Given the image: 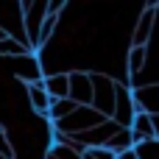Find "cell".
I'll use <instances>...</instances> for the list:
<instances>
[{"instance_id": "11", "label": "cell", "mask_w": 159, "mask_h": 159, "mask_svg": "<svg viewBox=\"0 0 159 159\" xmlns=\"http://www.w3.org/2000/svg\"><path fill=\"white\" fill-rule=\"evenodd\" d=\"M129 131H131L134 145H140V143H151V140H154V123H151V117H148V115H143V112H137V115H134V120H131Z\"/></svg>"}, {"instance_id": "4", "label": "cell", "mask_w": 159, "mask_h": 159, "mask_svg": "<svg viewBox=\"0 0 159 159\" xmlns=\"http://www.w3.org/2000/svg\"><path fill=\"white\" fill-rule=\"evenodd\" d=\"M20 8H22V28H25V39H28V45H31V50H34L36 34H39V28H42L45 14H48V3H42V0H31V3H20Z\"/></svg>"}, {"instance_id": "18", "label": "cell", "mask_w": 159, "mask_h": 159, "mask_svg": "<svg viewBox=\"0 0 159 159\" xmlns=\"http://www.w3.org/2000/svg\"><path fill=\"white\" fill-rule=\"evenodd\" d=\"M0 157L14 159V151H11V143H8V131L0 126Z\"/></svg>"}, {"instance_id": "6", "label": "cell", "mask_w": 159, "mask_h": 159, "mask_svg": "<svg viewBox=\"0 0 159 159\" xmlns=\"http://www.w3.org/2000/svg\"><path fill=\"white\" fill-rule=\"evenodd\" d=\"M67 98L75 106H89L92 103V84L87 70H73L67 73Z\"/></svg>"}, {"instance_id": "8", "label": "cell", "mask_w": 159, "mask_h": 159, "mask_svg": "<svg viewBox=\"0 0 159 159\" xmlns=\"http://www.w3.org/2000/svg\"><path fill=\"white\" fill-rule=\"evenodd\" d=\"M131 101H134V112H143L148 117H159V84L131 89Z\"/></svg>"}, {"instance_id": "17", "label": "cell", "mask_w": 159, "mask_h": 159, "mask_svg": "<svg viewBox=\"0 0 159 159\" xmlns=\"http://www.w3.org/2000/svg\"><path fill=\"white\" fill-rule=\"evenodd\" d=\"M131 154H134V159H159V143H157V140H151V143H140V145L131 148Z\"/></svg>"}, {"instance_id": "20", "label": "cell", "mask_w": 159, "mask_h": 159, "mask_svg": "<svg viewBox=\"0 0 159 159\" xmlns=\"http://www.w3.org/2000/svg\"><path fill=\"white\" fill-rule=\"evenodd\" d=\"M151 123H154V140L159 143V117H151Z\"/></svg>"}, {"instance_id": "14", "label": "cell", "mask_w": 159, "mask_h": 159, "mask_svg": "<svg viewBox=\"0 0 159 159\" xmlns=\"http://www.w3.org/2000/svg\"><path fill=\"white\" fill-rule=\"evenodd\" d=\"M106 151H112L115 157H123V154H129L131 148H134V140H131V131L129 129H120V131H115L109 140H106V145H103Z\"/></svg>"}, {"instance_id": "16", "label": "cell", "mask_w": 159, "mask_h": 159, "mask_svg": "<svg viewBox=\"0 0 159 159\" xmlns=\"http://www.w3.org/2000/svg\"><path fill=\"white\" fill-rule=\"evenodd\" d=\"M75 112V103L70 101V98H64V101H50V109H48V120L50 123H59V120H64L67 115H73Z\"/></svg>"}, {"instance_id": "1", "label": "cell", "mask_w": 159, "mask_h": 159, "mask_svg": "<svg viewBox=\"0 0 159 159\" xmlns=\"http://www.w3.org/2000/svg\"><path fill=\"white\" fill-rule=\"evenodd\" d=\"M106 117H101L92 106H75V112L73 115H67L64 120H59V123H53L50 129H53V134H64V137H75V134H84V131H89V129H95V126H101Z\"/></svg>"}, {"instance_id": "5", "label": "cell", "mask_w": 159, "mask_h": 159, "mask_svg": "<svg viewBox=\"0 0 159 159\" xmlns=\"http://www.w3.org/2000/svg\"><path fill=\"white\" fill-rule=\"evenodd\" d=\"M134 101H131V89L123 84V81H115V112H112V120L120 126V129H129L131 120H134Z\"/></svg>"}, {"instance_id": "19", "label": "cell", "mask_w": 159, "mask_h": 159, "mask_svg": "<svg viewBox=\"0 0 159 159\" xmlns=\"http://www.w3.org/2000/svg\"><path fill=\"white\" fill-rule=\"evenodd\" d=\"M84 159H117L112 151H106V148H87L84 151Z\"/></svg>"}, {"instance_id": "21", "label": "cell", "mask_w": 159, "mask_h": 159, "mask_svg": "<svg viewBox=\"0 0 159 159\" xmlns=\"http://www.w3.org/2000/svg\"><path fill=\"white\" fill-rule=\"evenodd\" d=\"M0 39H6V31H0Z\"/></svg>"}, {"instance_id": "9", "label": "cell", "mask_w": 159, "mask_h": 159, "mask_svg": "<svg viewBox=\"0 0 159 159\" xmlns=\"http://www.w3.org/2000/svg\"><path fill=\"white\" fill-rule=\"evenodd\" d=\"M154 20H157L154 3L143 6V8H140V14H137L134 31H131V48H145V45H148V39H151V31H154Z\"/></svg>"}, {"instance_id": "13", "label": "cell", "mask_w": 159, "mask_h": 159, "mask_svg": "<svg viewBox=\"0 0 159 159\" xmlns=\"http://www.w3.org/2000/svg\"><path fill=\"white\" fill-rule=\"evenodd\" d=\"M143 67H145V48H129V56H126V87L143 73Z\"/></svg>"}, {"instance_id": "3", "label": "cell", "mask_w": 159, "mask_h": 159, "mask_svg": "<svg viewBox=\"0 0 159 159\" xmlns=\"http://www.w3.org/2000/svg\"><path fill=\"white\" fill-rule=\"evenodd\" d=\"M0 31H6V36L17 39L20 45H25L31 50V45L25 39V28H22V8H20V3H11V0L8 3H0Z\"/></svg>"}, {"instance_id": "2", "label": "cell", "mask_w": 159, "mask_h": 159, "mask_svg": "<svg viewBox=\"0 0 159 159\" xmlns=\"http://www.w3.org/2000/svg\"><path fill=\"white\" fill-rule=\"evenodd\" d=\"M89 84H92V109L101 115V117H106V120H112V112H115V78L112 75H106V73H89Z\"/></svg>"}, {"instance_id": "12", "label": "cell", "mask_w": 159, "mask_h": 159, "mask_svg": "<svg viewBox=\"0 0 159 159\" xmlns=\"http://www.w3.org/2000/svg\"><path fill=\"white\" fill-rule=\"evenodd\" d=\"M42 87L50 101H64L67 98V73H50L42 78Z\"/></svg>"}, {"instance_id": "7", "label": "cell", "mask_w": 159, "mask_h": 159, "mask_svg": "<svg viewBox=\"0 0 159 159\" xmlns=\"http://www.w3.org/2000/svg\"><path fill=\"white\" fill-rule=\"evenodd\" d=\"M115 131H120V126H117L115 120H103L101 126H95V129H89V131H84V134H75V137H70V140H73L75 145H81L84 151H87V148H103L106 140H109Z\"/></svg>"}, {"instance_id": "10", "label": "cell", "mask_w": 159, "mask_h": 159, "mask_svg": "<svg viewBox=\"0 0 159 159\" xmlns=\"http://www.w3.org/2000/svg\"><path fill=\"white\" fill-rule=\"evenodd\" d=\"M25 98H28V109H31L34 115H39V117L48 115V109H50V98H48V92H45V87H42V78L25 84Z\"/></svg>"}, {"instance_id": "22", "label": "cell", "mask_w": 159, "mask_h": 159, "mask_svg": "<svg viewBox=\"0 0 159 159\" xmlns=\"http://www.w3.org/2000/svg\"><path fill=\"white\" fill-rule=\"evenodd\" d=\"M0 159H6V157H0Z\"/></svg>"}, {"instance_id": "15", "label": "cell", "mask_w": 159, "mask_h": 159, "mask_svg": "<svg viewBox=\"0 0 159 159\" xmlns=\"http://www.w3.org/2000/svg\"><path fill=\"white\" fill-rule=\"evenodd\" d=\"M22 56H31V50L25 48V45H20L17 39H11V36H6V39H0V59H22Z\"/></svg>"}]
</instances>
